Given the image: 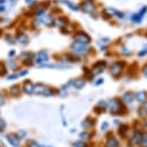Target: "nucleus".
Returning <instances> with one entry per match:
<instances>
[{
    "label": "nucleus",
    "mask_w": 147,
    "mask_h": 147,
    "mask_svg": "<svg viewBox=\"0 0 147 147\" xmlns=\"http://www.w3.org/2000/svg\"><path fill=\"white\" fill-rule=\"evenodd\" d=\"M7 141L13 146V147H19L20 146V137L18 136V133H8L6 136Z\"/></svg>",
    "instance_id": "f257e3e1"
},
{
    "label": "nucleus",
    "mask_w": 147,
    "mask_h": 147,
    "mask_svg": "<svg viewBox=\"0 0 147 147\" xmlns=\"http://www.w3.org/2000/svg\"><path fill=\"white\" fill-rule=\"evenodd\" d=\"M142 141H144V134L141 132H136L131 138V145L133 146H138Z\"/></svg>",
    "instance_id": "f03ea898"
},
{
    "label": "nucleus",
    "mask_w": 147,
    "mask_h": 147,
    "mask_svg": "<svg viewBox=\"0 0 147 147\" xmlns=\"http://www.w3.org/2000/svg\"><path fill=\"white\" fill-rule=\"evenodd\" d=\"M76 41H78V42L85 44V43H88V42L90 41V38L88 37V35H87V34L80 32V34H78V35L76 36Z\"/></svg>",
    "instance_id": "7ed1b4c3"
},
{
    "label": "nucleus",
    "mask_w": 147,
    "mask_h": 147,
    "mask_svg": "<svg viewBox=\"0 0 147 147\" xmlns=\"http://www.w3.org/2000/svg\"><path fill=\"white\" fill-rule=\"evenodd\" d=\"M82 9H84L85 12H92V11L95 9V6H94V4H93L92 0H87V1H85V3L82 4Z\"/></svg>",
    "instance_id": "20e7f679"
},
{
    "label": "nucleus",
    "mask_w": 147,
    "mask_h": 147,
    "mask_svg": "<svg viewBox=\"0 0 147 147\" xmlns=\"http://www.w3.org/2000/svg\"><path fill=\"white\" fill-rule=\"evenodd\" d=\"M121 109V103L116 100L111 101V104H110V113H113V114H117L118 111L117 110Z\"/></svg>",
    "instance_id": "39448f33"
},
{
    "label": "nucleus",
    "mask_w": 147,
    "mask_h": 147,
    "mask_svg": "<svg viewBox=\"0 0 147 147\" xmlns=\"http://www.w3.org/2000/svg\"><path fill=\"white\" fill-rule=\"evenodd\" d=\"M35 89V85H32L30 81H26L24 85H23V92L27 93V94H31Z\"/></svg>",
    "instance_id": "423d86ee"
},
{
    "label": "nucleus",
    "mask_w": 147,
    "mask_h": 147,
    "mask_svg": "<svg viewBox=\"0 0 147 147\" xmlns=\"http://www.w3.org/2000/svg\"><path fill=\"white\" fill-rule=\"evenodd\" d=\"M105 146H107V147H121L119 141H118L116 138H114V137H111V138H109V139H108Z\"/></svg>",
    "instance_id": "0eeeda50"
},
{
    "label": "nucleus",
    "mask_w": 147,
    "mask_h": 147,
    "mask_svg": "<svg viewBox=\"0 0 147 147\" xmlns=\"http://www.w3.org/2000/svg\"><path fill=\"white\" fill-rule=\"evenodd\" d=\"M16 41L19 42V43H21V44H26V43H28V41H29V38H28V36L26 35V34H18V36H16Z\"/></svg>",
    "instance_id": "6e6552de"
},
{
    "label": "nucleus",
    "mask_w": 147,
    "mask_h": 147,
    "mask_svg": "<svg viewBox=\"0 0 147 147\" xmlns=\"http://www.w3.org/2000/svg\"><path fill=\"white\" fill-rule=\"evenodd\" d=\"M9 94H11L12 96H18V95L20 94V87H19V85L12 86V87L9 88Z\"/></svg>",
    "instance_id": "1a4fd4ad"
},
{
    "label": "nucleus",
    "mask_w": 147,
    "mask_h": 147,
    "mask_svg": "<svg viewBox=\"0 0 147 147\" xmlns=\"http://www.w3.org/2000/svg\"><path fill=\"white\" fill-rule=\"evenodd\" d=\"M6 127H7V123H6V121H5L4 118H0V133L4 132V131L6 130Z\"/></svg>",
    "instance_id": "9d476101"
},
{
    "label": "nucleus",
    "mask_w": 147,
    "mask_h": 147,
    "mask_svg": "<svg viewBox=\"0 0 147 147\" xmlns=\"http://www.w3.org/2000/svg\"><path fill=\"white\" fill-rule=\"evenodd\" d=\"M6 98H7V97H6V94H5L4 92H0V107L5 104Z\"/></svg>",
    "instance_id": "9b49d317"
},
{
    "label": "nucleus",
    "mask_w": 147,
    "mask_h": 147,
    "mask_svg": "<svg viewBox=\"0 0 147 147\" xmlns=\"http://www.w3.org/2000/svg\"><path fill=\"white\" fill-rule=\"evenodd\" d=\"M7 73V68L4 63H0V76H5Z\"/></svg>",
    "instance_id": "f8f14e48"
},
{
    "label": "nucleus",
    "mask_w": 147,
    "mask_h": 147,
    "mask_svg": "<svg viewBox=\"0 0 147 147\" xmlns=\"http://www.w3.org/2000/svg\"><path fill=\"white\" fill-rule=\"evenodd\" d=\"M146 97H147V94H146L145 92H141V93L138 94V98L140 100V102H146V101H147Z\"/></svg>",
    "instance_id": "ddd939ff"
},
{
    "label": "nucleus",
    "mask_w": 147,
    "mask_h": 147,
    "mask_svg": "<svg viewBox=\"0 0 147 147\" xmlns=\"http://www.w3.org/2000/svg\"><path fill=\"white\" fill-rule=\"evenodd\" d=\"M37 57H38V61L41 63V61H43V60H47L48 55H47L45 52H41V53H38V55H37Z\"/></svg>",
    "instance_id": "4468645a"
},
{
    "label": "nucleus",
    "mask_w": 147,
    "mask_h": 147,
    "mask_svg": "<svg viewBox=\"0 0 147 147\" xmlns=\"http://www.w3.org/2000/svg\"><path fill=\"white\" fill-rule=\"evenodd\" d=\"M27 134H28V133H27L24 130H20V131L18 132V136H19L21 139H22V138H26V137H27Z\"/></svg>",
    "instance_id": "2eb2a0df"
},
{
    "label": "nucleus",
    "mask_w": 147,
    "mask_h": 147,
    "mask_svg": "<svg viewBox=\"0 0 147 147\" xmlns=\"http://www.w3.org/2000/svg\"><path fill=\"white\" fill-rule=\"evenodd\" d=\"M27 146H28V147H40V145L36 142V141H34V140H30Z\"/></svg>",
    "instance_id": "dca6fc26"
},
{
    "label": "nucleus",
    "mask_w": 147,
    "mask_h": 147,
    "mask_svg": "<svg viewBox=\"0 0 147 147\" xmlns=\"http://www.w3.org/2000/svg\"><path fill=\"white\" fill-rule=\"evenodd\" d=\"M90 124H92L90 121H89V119H86L85 122H82V127H84V129H88V127L90 126Z\"/></svg>",
    "instance_id": "f3484780"
},
{
    "label": "nucleus",
    "mask_w": 147,
    "mask_h": 147,
    "mask_svg": "<svg viewBox=\"0 0 147 147\" xmlns=\"http://www.w3.org/2000/svg\"><path fill=\"white\" fill-rule=\"evenodd\" d=\"M88 137H89V133H88V132H82V133L80 134L81 140H87V139H89Z\"/></svg>",
    "instance_id": "a211bd4d"
},
{
    "label": "nucleus",
    "mask_w": 147,
    "mask_h": 147,
    "mask_svg": "<svg viewBox=\"0 0 147 147\" xmlns=\"http://www.w3.org/2000/svg\"><path fill=\"white\" fill-rule=\"evenodd\" d=\"M8 66H9L11 68H13V69H14V68H15L18 65H16V61L12 59V60H9V61H8Z\"/></svg>",
    "instance_id": "6ab92c4d"
},
{
    "label": "nucleus",
    "mask_w": 147,
    "mask_h": 147,
    "mask_svg": "<svg viewBox=\"0 0 147 147\" xmlns=\"http://www.w3.org/2000/svg\"><path fill=\"white\" fill-rule=\"evenodd\" d=\"M127 96H129V93H126V94L124 95V97H127ZM125 102H127V103H132V102H133V95L131 94V95H130V97L127 98V101H125Z\"/></svg>",
    "instance_id": "aec40b11"
},
{
    "label": "nucleus",
    "mask_w": 147,
    "mask_h": 147,
    "mask_svg": "<svg viewBox=\"0 0 147 147\" xmlns=\"http://www.w3.org/2000/svg\"><path fill=\"white\" fill-rule=\"evenodd\" d=\"M6 41H7L8 43L11 42L12 44H14V43H15V40H14V38L12 37V35H7V37H6Z\"/></svg>",
    "instance_id": "412c9836"
},
{
    "label": "nucleus",
    "mask_w": 147,
    "mask_h": 147,
    "mask_svg": "<svg viewBox=\"0 0 147 147\" xmlns=\"http://www.w3.org/2000/svg\"><path fill=\"white\" fill-rule=\"evenodd\" d=\"M73 146H76V147H85V145L82 142H74V144H73Z\"/></svg>",
    "instance_id": "4be33fe9"
},
{
    "label": "nucleus",
    "mask_w": 147,
    "mask_h": 147,
    "mask_svg": "<svg viewBox=\"0 0 147 147\" xmlns=\"http://www.w3.org/2000/svg\"><path fill=\"white\" fill-rule=\"evenodd\" d=\"M14 53H15V51H14V50H12L11 52H8V57H14Z\"/></svg>",
    "instance_id": "5701e85b"
},
{
    "label": "nucleus",
    "mask_w": 147,
    "mask_h": 147,
    "mask_svg": "<svg viewBox=\"0 0 147 147\" xmlns=\"http://www.w3.org/2000/svg\"><path fill=\"white\" fill-rule=\"evenodd\" d=\"M144 74H145V76L147 77V65H146V66L144 67Z\"/></svg>",
    "instance_id": "b1692460"
},
{
    "label": "nucleus",
    "mask_w": 147,
    "mask_h": 147,
    "mask_svg": "<svg viewBox=\"0 0 147 147\" xmlns=\"http://www.w3.org/2000/svg\"><path fill=\"white\" fill-rule=\"evenodd\" d=\"M4 1H5V0H0V4L3 5V4H4Z\"/></svg>",
    "instance_id": "393cba45"
},
{
    "label": "nucleus",
    "mask_w": 147,
    "mask_h": 147,
    "mask_svg": "<svg viewBox=\"0 0 147 147\" xmlns=\"http://www.w3.org/2000/svg\"><path fill=\"white\" fill-rule=\"evenodd\" d=\"M0 35H1V29H0Z\"/></svg>",
    "instance_id": "a878e982"
},
{
    "label": "nucleus",
    "mask_w": 147,
    "mask_h": 147,
    "mask_svg": "<svg viewBox=\"0 0 147 147\" xmlns=\"http://www.w3.org/2000/svg\"><path fill=\"white\" fill-rule=\"evenodd\" d=\"M12 1H13V0H12Z\"/></svg>",
    "instance_id": "bb28decb"
}]
</instances>
